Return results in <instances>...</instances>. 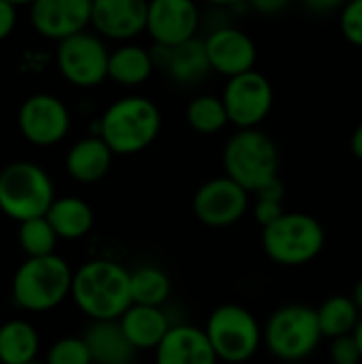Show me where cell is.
<instances>
[{
    "mask_svg": "<svg viewBox=\"0 0 362 364\" xmlns=\"http://www.w3.org/2000/svg\"><path fill=\"white\" fill-rule=\"evenodd\" d=\"M70 299L90 320H119L132 305L130 271L107 258L87 260L73 275Z\"/></svg>",
    "mask_w": 362,
    "mask_h": 364,
    "instance_id": "cell-1",
    "label": "cell"
},
{
    "mask_svg": "<svg viewBox=\"0 0 362 364\" xmlns=\"http://www.w3.org/2000/svg\"><path fill=\"white\" fill-rule=\"evenodd\" d=\"M162 113L145 96H124L107 107L98 122V136L115 156H132L147 149L160 134Z\"/></svg>",
    "mask_w": 362,
    "mask_h": 364,
    "instance_id": "cell-2",
    "label": "cell"
},
{
    "mask_svg": "<svg viewBox=\"0 0 362 364\" xmlns=\"http://www.w3.org/2000/svg\"><path fill=\"white\" fill-rule=\"evenodd\" d=\"M75 271L55 254L26 258L11 282L13 303L30 314H45L70 296Z\"/></svg>",
    "mask_w": 362,
    "mask_h": 364,
    "instance_id": "cell-3",
    "label": "cell"
},
{
    "mask_svg": "<svg viewBox=\"0 0 362 364\" xmlns=\"http://www.w3.org/2000/svg\"><path fill=\"white\" fill-rule=\"evenodd\" d=\"M222 164L230 179L254 194L280 177V147L265 130L243 128L226 141Z\"/></svg>",
    "mask_w": 362,
    "mask_h": 364,
    "instance_id": "cell-4",
    "label": "cell"
},
{
    "mask_svg": "<svg viewBox=\"0 0 362 364\" xmlns=\"http://www.w3.org/2000/svg\"><path fill=\"white\" fill-rule=\"evenodd\" d=\"M324 339L318 309L307 305H286L273 311L262 328V343L269 354L284 363L309 358Z\"/></svg>",
    "mask_w": 362,
    "mask_h": 364,
    "instance_id": "cell-5",
    "label": "cell"
},
{
    "mask_svg": "<svg viewBox=\"0 0 362 364\" xmlns=\"http://www.w3.org/2000/svg\"><path fill=\"white\" fill-rule=\"evenodd\" d=\"M326 241L322 224L301 211L284 213L273 224L262 228L265 254L282 267H303L318 258Z\"/></svg>",
    "mask_w": 362,
    "mask_h": 364,
    "instance_id": "cell-6",
    "label": "cell"
},
{
    "mask_svg": "<svg viewBox=\"0 0 362 364\" xmlns=\"http://www.w3.org/2000/svg\"><path fill=\"white\" fill-rule=\"evenodd\" d=\"M55 200L53 181L34 162H11L0 171V209L2 215L26 222L41 218Z\"/></svg>",
    "mask_w": 362,
    "mask_h": 364,
    "instance_id": "cell-7",
    "label": "cell"
},
{
    "mask_svg": "<svg viewBox=\"0 0 362 364\" xmlns=\"http://www.w3.org/2000/svg\"><path fill=\"white\" fill-rule=\"evenodd\" d=\"M205 333L218 360L230 364L247 363L262 343V328L256 316L241 305H220L207 320Z\"/></svg>",
    "mask_w": 362,
    "mask_h": 364,
    "instance_id": "cell-8",
    "label": "cell"
},
{
    "mask_svg": "<svg viewBox=\"0 0 362 364\" xmlns=\"http://www.w3.org/2000/svg\"><path fill=\"white\" fill-rule=\"evenodd\" d=\"M109 55L105 43L90 32L73 34L58 43L55 62L62 77L77 87H96L109 79Z\"/></svg>",
    "mask_w": 362,
    "mask_h": 364,
    "instance_id": "cell-9",
    "label": "cell"
},
{
    "mask_svg": "<svg viewBox=\"0 0 362 364\" xmlns=\"http://www.w3.org/2000/svg\"><path fill=\"white\" fill-rule=\"evenodd\" d=\"M222 100L233 126H237L239 130L260 128V124L269 117L273 109L275 92L271 81L254 68L243 75L230 77L224 87Z\"/></svg>",
    "mask_w": 362,
    "mask_h": 364,
    "instance_id": "cell-10",
    "label": "cell"
},
{
    "mask_svg": "<svg viewBox=\"0 0 362 364\" xmlns=\"http://www.w3.org/2000/svg\"><path fill=\"white\" fill-rule=\"evenodd\" d=\"M194 215L209 228H228L250 209V192L228 175L205 181L192 198Z\"/></svg>",
    "mask_w": 362,
    "mask_h": 364,
    "instance_id": "cell-11",
    "label": "cell"
},
{
    "mask_svg": "<svg viewBox=\"0 0 362 364\" xmlns=\"http://www.w3.org/2000/svg\"><path fill=\"white\" fill-rule=\"evenodd\" d=\"M17 124L28 143L36 147H49L68 134L70 113L60 98L51 94H34L19 107Z\"/></svg>",
    "mask_w": 362,
    "mask_h": 364,
    "instance_id": "cell-12",
    "label": "cell"
},
{
    "mask_svg": "<svg viewBox=\"0 0 362 364\" xmlns=\"http://www.w3.org/2000/svg\"><path fill=\"white\" fill-rule=\"evenodd\" d=\"M201 13L194 0H149L147 34L156 45L175 47L196 36Z\"/></svg>",
    "mask_w": 362,
    "mask_h": 364,
    "instance_id": "cell-13",
    "label": "cell"
},
{
    "mask_svg": "<svg viewBox=\"0 0 362 364\" xmlns=\"http://www.w3.org/2000/svg\"><path fill=\"white\" fill-rule=\"evenodd\" d=\"M207 55L211 62V70L230 79L254 70L258 60V49L254 38L235 26H218L205 38Z\"/></svg>",
    "mask_w": 362,
    "mask_h": 364,
    "instance_id": "cell-14",
    "label": "cell"
},
{
    "mask_svg": "<svg viewBox=\"0 0 362 364\" xmlns=\"http://www.w3.org/2000/svg\"><path fill=\"white\" fill-rule=\"evenodd\" d=\"M30 21L41 36L60 43L92 23V0H34Z\"/></svg>",
    "mask_w": 362,
    "mask_h": 364,
    "instance_id": "cell-15",
    "label": "cell"
},
{
    "mask_svg": "<svg viewBox=\"0 0 362 364\" xmlns=\"http://www.w3.org/2000/svg\"><path fill=\"white\" fill-rule=\"evenodd\" d=\"M149 0H92L94 30L113 41H132L147 32Z\"/></svg>",
    "mask_w": 362,
    "mask_h": 364,
    "instance_id": "cell-16",
    "label": "cell"
},
{
    "mask_svg": "<svg viewBox=\"0 0 362 364\" xmlns=\"http://www.w3.org/2000/svg\"><path fill=\"white\" fill-rule=\"evenodd\" d=\"M156 364H218V356L205 328L179 324L156 348Z\"/></svg>",
    "mask_w": 362,
    "mask_h": 364,
    "instance_id": "cell-17",
    "label": "cell"
},
{
    "mask_svg": "<svg viewBox=\"0 0 362 364\" xmlns=\"http://www.w3.org/2000/svg\"><path fill=\"white\" fill-rule=\"evenodd\" d=\"M83 339L94 364H132L139 352L126 337L119 320H92Z\"/></svg>",
    "mask_w": 362,
    "mask_h": 364,
    "instance_id": "cell-18",
    "label": "cell"
},
{
    "mask_svg": "<svg viewBox=\"0 0 362 364\" xmlns=\"http://www.w3.org/2000/svg\"><path fill=\"white\" fill-rule=\"evenodd\" d=\"M113 156L102 136L81 139L66 154V173L79 183H96L109 173Z\"/></svg>",
    "mask_w": 362,
    "mask_h": 364,
    "instance_id": "cell-19",
    "label": "cell"
},
{
    "mask_svg": "<svg viewBox=\"0 0 362 364\" xmlns=\"http://www.w3.org/2000/svg\"><path fill=\"white\" fill-rule=\"evenodd\" d=\"M119 324L137 350H156L160 341L166 337V333L171 331V322L162 311V307L137 305V303H132L124 311Z\"/></svg>",
    "mask_w": 362,
    "mask_h": 364,
    "instance_id": "cell-20",
    "label": "cell"
},
{
    "mask_svg": "<svg viewBox=\"0 0 362 364\" xmlns=\"http://www.w3.org/2000/svg\"><path fill=\"white\" fill-rule=\"evenodd\" d=\"M162 70H166V75L179 85L201 83L209 73H213L205 41L194 36L181 45L169 47L166 62H164Z\"/></svg>",
    "mask_w": 362,
    "mask_h": 364,
    "instance_id": "cell-21",
    "label": "cell"
},
{
    "mask_svg": "<svg viewBox=\"0 0 362 364\" xmlns=\"http://www.w3.org/2000/svg\"><path fill=\"white\" fill-rule=\"evenodd\" d=\"M49 224L53 226L55 235L66 241H75L85 237L94 226V211L92 207L79 196H62L55 198L45 213Z\"/></svg>",
    "mask_w": 362,
    "mask_h": 364,
    "instance_id": "cell-22",
    "label": "cell"
},
{
    "mask_svg": "<svg viewBox=\"0 0 362 364\" xmlns=\"http://www.w3.org/2000/svg\"><path fill=\"white\" fill-rule=\"evenodd\" d=\"M154 68L156 64L151 51L141 45L126 43L115 51H111L109 55V79H113L124 87H134L145 83L151 77Z\"/></svg>",
    "mask_w": 362,
    "mask_h": 364,
    "instance_id": "cell-23",
    "label": "cell"
},
{
    "mask_svg": "<svg viewBox=\"0 0 362 364\" xmlns=\"http://www.w3.org/2000/svg\"><path fill=\"white\" fill-rule=\"evenodd\" d=\"M38 348V333L28 320L15 318L0 324V364L34 363Z\"/></svg>",
    "mask_w": 362,
    "mask_h": 364,
    "instance_id": "cell-24",
    "label": "cell"
},
{
    "mask_svg": "<svg viewBox=\"0 0 362 364\" xmlns=\"http://www.w3.org/2000/svg\"><path fill=\"white\" fill-rule=\"evenodd\" d=\"M361 316L362 311L358 309L356 301L352 296H344V294H335L318 307L320 328L326 339H335V337L354 333Z\"/></svg>",
    "mask_w": 362,
    "mask_h": 364,
    "instance_id": "cell-25",
    "label": "cell"
},
{
    "mask_svg": "<svg viewBox=\"0 0 362 364\" xmlns=\"http://www.w3.org/2000/svg\"><path fill=\"white\" fill-rule=\"evenodd\" d=\"M186 122L198 134H215L226 124H230L222 96L213 94L194 96L186 109Z\"/></svg>",
    "mask_w": 362,
    "mask_h": 364,
    "instance_id": "cell-26",
    "label": "cell"
},
{
    "mask_svg": "<svg viewBox=\"0 0 362 364\" xmlns=\"http://www.w3.org/2000/svg\"><path fill=\"white\" fill-rule=\"evenodd\" d=\"M171 279L158 267H141L130 273V292L132 303L162 307L171 296Z\"/></svg>",
    "mask_w": 362,
    "mask_h": 364,
    "instance_id": "cell-27",
    "label": "cell"
},
{
    "mask_svg": "<svg viewBox=\"0 0 362 364\" xmlns=\"http://www.w3.org/2000/svg\"><path fill=\"white\" fill-rule=\"evenodd\" d=\"M58 239L60 237L55 235L53 226L49 224V220L45 215L19 222L17 241H19V247L26 254V258H38V256L55 254Z\"/></svg>",
    "mask_w": 362,
    "mask_h": 364,
    "instance_id": "cell-28",
    "label": "cell"
},
{
    "mask_svg": "<svg viewBox=\"0 0 362 364\" xmlns=\"http://www.w3.org/2000/svg\"><path fill=\"white\" fill-rule=\"evenodd\" d=\"M45 364H94L83 337H62L49 350Z\"/></svg>",
    "mask_w": 362,
    "mask_h": 364,
    "instance_id": "cell-29",
    "label": "cell"
},
{
    "mask_svg": "<svg viewBox=\"0 0 362 364\" xmlns=\"http://www.w3.org/2000/svg\"><path fill=\"white\" fill-rule=\"evenodd\" d=\"M339 26L348 43L362 47V0H346L339 11Z\"/></svg>",
    "mask_w": 362,
    "mask_h": 364,
    "instance_id": "cell-30",
    "label": "cell"
},
{
    "mask_svg": "<svg viewBox=\"0 0 362 364\" xmlns=\"http://www.w3.org/2000/svg\"><path fill=\"white\" fill-rule=\"evenodd\" d=\"M331 360L333 364H361V348L356 343V337L354 333L350 335H341V337H335L331 339Z\"/></svg>",
    "mask_w": 362,
    "mask_h": 364,
    "instance_id": "cell-31",
    "label": "cell"
},
{
    "mask_svg": "<svg viewBox=\"0 0 362 364\" xmlns=\"http://www.w3.org/2000/svg\"><path fill=\"white\" fill-rule=\"evenodd\" d=\"M284 211V203L282 200H271V198H256L254 203V218L256 222L265 228L269 224H273L277 218H282Z\"/></svg>",
    "mask_w": 362,
    "mask_h": 364,
    "instance_id": "cell-32",
    "label": "cell"
},
{
    "mask_svg": "<svg viewBox=\"0 0 362 364\" xmlns=\"http://www.w3.org/2000/svg\"><path fill=\"white\" fill-rule=\"evenodd\" d=\"M17 6L9 0H0V41H4L17 23Z\"/></svg>",
    "mask_w": 362,
    "mask_h": 364,
    "instance_id": "cell-33",
    "label": "cell"
},
{
    "mask_svg": "<svg viewBox=\"0 0 362 364\" xmlns=\"http://www.w3.org/2000/svg\"><path fill=\"white\" fill-rule=\"evenodd\" d=\"M247 4L260 15H280L292 4V0H247Z\"/></svg>",
    "mask_w": 362,
    "mask_h": 364,
    "instance_id": "cell-34",
    "label": "cell"
},
{
    "mask_svg": "<svg viewBox=\"0 0 362 364\" xmlns=\"http://www.w3.org/2000/svg\"><path fill=\"white\" fill-rule=\"evenodd\" d=\"M301 4L316 15H324V13H333L337 9H341L346 4V0H301Z\"/></svg>",
    "mask_w": 362,
    "mask_h": 364,
    "instance_id": "cell-35",
    "label": "cell"
},
{
    "mask_svg": "<svg viewBox=\"0 0 362 364\" xmlns=\"http://www.w3.org/2000/svg\"><path fill=\"white\" fill-rule=\"evenodd\" d=\"M350 149H352V156L356 160L362 162V124L356 126V130L352 132V139H350Z\"/></svg>",
    "mask_w": 362,
    "mask_h": 364,
    "instance_id": "cell-36",
    "label": "cell"
},
{
    "mask_svg": "<svg viewBox=\"0 0 362 364\" xmlns=\"http://www.w3.org/2000/svg\"><path fill=\"white\" fill-rule=\"evenodd\" d=\"M205 2L215 6V9H230V6H237V4L247 2V0H205Z\"/></svg>",
    "mask_w": 362,
    "mask_h": 364,
    "instance_id": "cell-37",
    "label": "cell"
},
{
    "mask_svg": "<svg viewBox=\"0 0 362 364\" xmlns=\"http://www.w3.org/2000/svg\"><path fill=\"white\" fill-rule=\"evenodd\" d=\"M352 299L356 301V305H358V309L362 311V277L356 282V286H354V292H352Z\"/></svg>",
    "mask_w": 362,
    "mask_h": 364,
    "instance_id": "cell-38",
    "label": "cell"
},
{
    "mask_svg": "<svg viewBox=\"0 0 362 364\" xmlns=\"http://www.w3.org/2000/svg\"><path fill=\"white\" fill-rule=\"evenodd\" d=\"M354 337H356V343H358V348H361L362 356V316L361 320H358V324H356V328H354Z\"/></svg>",
    "mask_w": 362,
    "mask_h": 364,
    "instance_id": "cell-39",
    "label": "cell"
},
{
    "mask_svg": "<svg viewBox=\"0 0 362 364\" xmlns=\"http://www.w3.org/2000/svg\"><path fill=\"white\" fill-rule=\"evenodd\" d=\"M11 4H15V6H23V4H32L34 0H9Z\"/></svg>",
    "mask_w": 362,
    "mask_h": 364,
    "instance_id": "cell-40",
    "label": "cell"
},
{
    "mask_svg": "<svg viewBox=\"0 0 362 364\" xmlns=\"http://www.w3.org/2000/svg\"><path fill=\"white\" fill-rule=\"evenodd\" d=\"M30 364H45V363H36V360H34V363H30Z\"/></svg>",
    "mask_w": 362,
    "mask_h": 364,
    "instance_id": "cell-41",
    "label": "cell"
},
{
    "mask_svg": "<svg viewBox=\"0 0 362 364\" xmlns=\"http://www.w3.org/2000/svg\"><path fill=\"white\" fill-rule=\"evenodd\" d=\"M0 218H2V209H0Z\"/></svg>",
    "mask_w": 362,
    "mask_h": 364,
    "instance_id": "cell-42",
    "label": "cell"
}]
</instances>
